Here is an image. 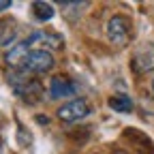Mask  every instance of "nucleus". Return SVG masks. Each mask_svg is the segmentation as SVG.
<instances>
[{
	"label": "nucleus",
	"instance_id": "obj_9",
	"mask_svg": "<svg viewBox=\"0 0 154 154\" xmlns=\"http://www.w3.org/2000/svg\"><path fill=\"white\" fill-rule=\"evenodd\" d=\"M32 13H34V17L38 19V22H49V19L54 17V7L49 2L36 0V2H32Z\"/></svg>",
	"mask_w": 154,
	"mask_h": 154
},
{
	"label": "nucleus",
	"instance_id": "obj_12",
	"mask_svg": "<svg viewBox=\"0 0 154 154\" xmlns=\"http://www.w3.org/2000/svg\"><path fill=\"white\" fill-rule=\"evenodd\" d=\"M36 122H38V124H47V118H43V116H36Z\"/></svg>",
	"mask_w": 154,
	"mask_h": 154
},
{
	"label": "nucleus",
	"instance_id": "obj_2",
	"mask_svg": "<svg viewBox=\"0 0 154 154\" xmlns=\"http://www.w3.org/2000/svg\"><path fill=\"white\" fill-rule=\"evenodd\" d=\"M54 69V56L49 49H32L28 54V60L24 64L22 71H30V73H47Z\"/></svg>",
	"mask_w": 154,
	"mask_h": 154
},
{
	"label": "nucleus",
	"instance_id": "obj_3",
	"mask_svg": "<svg viewBox=\"0 0 154 154\" xmlns=\"http://www.w3.org/2000/svg\"><path fill=\"white\" fill-rule=\"evenodd\" d=\"M88 113H90V105H88L84 99L69 101V103H64L60 109L56 111V116H58L62 122H77V120L86 118Z\"/></svg>",
	"mask_w": 154,
	"mask_h": 154
},
{
	"label": "nucleus",
	"instance_id": "obj_8",
	"mask_svg": "<svg viewBox=\"0 0 154 154\" xmlns=\"http://www.w3.org/2000/svg\"><path fill=\"white\" fill-rule=\"evenodd\" d=\"M107 105H109L113 111H118V113H131V111H133V101H131V96H126V94H116V96H111V99L107 101Z\"/></svg>",
	"mask_w": 154,
	"mask_h": 154
},
{
	"label": "nucleus",
	"instance_id": "obj_11",
	"mask_svg": "<svg viewBox=\"0 0 154 154\" xmlns=\"http://www.w3.org/2000/svg\"><path fill=\"white\" fill-rule=\"evenodd\" d=\"M11 5H13L11 0H0V13H2L5 9H11Z\"/></svg>",
	"mask_w": 154,
	"mask_h": 154
},
{
	"label": "nucleus",
	"instance_id": "obj_5",
	"mask_svg": "<svg viewBox=\"0 0 154 154\" xmlns=\"http://www.w3.org/2000/svg\"><path fill=\"white\" fill-rule=\"evenodd\" d=\"M133 69L135 73H150L154 71V43L139 47L133 56Z\"/></svg>",
	"mask_w": 154,
	"mask_h": 154
},
{
	"label": "nucleus",
	"instance_id": "obj_10",
	"mask_svg": "<svg viewBox=\"0 0 154 154\" xmlns=\"http://www.w3.org/2000/svg\"><path fill=\"white\" fill-rule=\"evenodd\" d=\"M15 38V24L13 22H0V47L9 45Z\"/></svg>",
	"mask_w": 154,
	"mask_h": 154
},
{
	"label": "nucleus",
	"instance_id": "obj_13",
	"mask_svg": "<svg viewBox=\"0 0 154 154\" xmlns=\"http://www.w3.org/2000/svg\"><path fill=\"white\" fill-rule=\"evenodd\" d=\"M111 154H126V152H122V150H116V152H111Z\"/></svg>",
	"mask_w": 154,
	"mask_h": 154
},
{
	"label": "nucleus",
	"instance_id": "obj_7",
	"mask_svg": "<svg viewBox=\"0 0 154 154\" xmlns=\"http://www.w3.org/2000/svg\"><path fill=\"white\" fill-rule=\"evenodd\" d=\"M30 45H32L30 38H26L24 43H17L15 47H11V51L7 54V64L13 66V69H19V71H22L24 64H26V60H28V54L32 51Z\"/></svg>",
	"mask_w": 154,
	"mask_h": 154
},
{
	"label": "nucleus",
	"instance_id": "obj_6",
	"mask_svg": "<svg viewBox=\"0 0 154 154\" xmlns=\"http://www.w3.org/2000/svg\"><path fill=\"white\" fill-rule=\"evenodd\" d=\"M75 92H77V86L73 79H69L64 75L51 77V82H49V96L51 99H64V96H71Z\"/></svg>",
	"mask_w": 154,
	"mask_h": 154
},
{
	"label": "nucleus",
	"instance_id": "obj_4",
	"mask_svg": "<svg viewBox=\"0 0 154 154\" xmlns=\"http://www.w3.org/2000/svg\"><path fill=\"white\" fill-rule=\"evenodd\" d=\"M128 17L124 15H113L109 22H107V38L116 45H126L128 41Z\"/></svg>",
	"mask_w": 154,
	"mask_h": 154
},
{
	"label": "nucleus",
	"instance_id": "obj_1",
	"mask_svg": "<svg viewBox=\"0 0 154 154\" xmlns=\"http://www.w3.org/2000/svg\"><path fill=\"white\" fill-rule=\"evenodd\" d=\"M9 84L13 86L15 94H17L22 101H26V103H30V105L41 101L43 86L38 84L36 79H32V77H26V75H22V73H13V75H9Z\"/></svg>",
	"mask_w": 154,
	"mask_h": 154
},
{
	"label": "nucleus",
	"instance_id": "obj_14",
	"mask_svg": "<svg viewBox=\"0 0 154 154\" xmlns=\"http://www.w3.org/2000/svg\"><path fill=\"white\" fill-rule=\"evenodd\" d=\"M152 90H154V82H152Z\"/></svg>",
	"mask_w": 154,
	"mask_h": 154
}]
</instances>
